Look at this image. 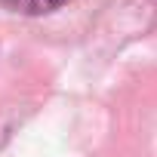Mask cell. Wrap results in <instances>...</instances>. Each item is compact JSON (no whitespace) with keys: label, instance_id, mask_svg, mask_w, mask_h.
Segmentation results:
<instances>
[{"label":"cell","instance_id":"obj_1","mask_svg":"<svg viewBox=\"0 0 157 157\" xmlns=\"http://www.w3.org/2000/svg\"><path fill=\"white\" fill-rule=\"evenodd\" d=\"M0 3L13 13H22V16H46V13L62 10L71 0H0Z\"/></svg>","mask_w":157,"mask_h":157}]
</instances>
